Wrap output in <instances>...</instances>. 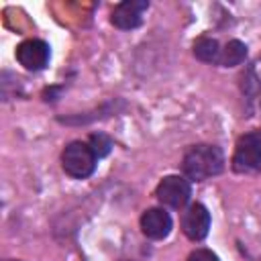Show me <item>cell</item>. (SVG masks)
Segmentation results:
<instances>
[{
	"label": "cell",
	"instance_id": "277c9868",
	"mask_svg": "<svg viewBox=\"0 0 261 261\" xmlns=\"http://www.w3.org/2000/svg\"><path fill=\"white\" fill-rule=\"evenodd\" d=\"M155 196L161 204H165L169 208H184L192 196L190 179H186L181 175H167L159 181Z\"/></svg>",
	"mask_w": 261,
	"mask_h": 261
},
{
	"label": "cell",
	"instance_id": "30bf717a",
	"mask_svg": "<svg viewBox=\"0 0 261 261\" xmlns=\"http://www.w3.org/2000/svg\"><path fill=\"white\" fill-rule=\"evenodd\" d=\"M245 57H247V45L241 43V41H237V39H232L220 51V61L218 63L224 65V67H234L239 63H243Z\"/></svg>",
	"mask_w": 261,
	"mask_h": 261
},
{
	"label": "cell",
	"instance_id": "8992f818",
	"mask_svg": "<svg viewBox=\"0 0 261 261\" xmlns=\"http://www.w3.org/2000/svg\"><path fill=\"white\" fill-rule=\"evenodd\" d=\"M181 230L190 241H202L210 230V212L202 204H190L181 216Z\"/></svg>",
	"mask_w": 261,
	"mask_h": 261
},
{
	"label": "cell",
	"instance_id": "6da1fadb",
	"mask_svg": "<svg viewBox=\"0 0 261 261\" xmlns=\"http://www.w3.org/2000/svg\"><path fill=\"white\" fill-rule=\"evenodd\" d=\"M181 169L188 179L204 181L212 175H218L224 169V153L216 145H192L181 159Z\"/></svg>",
	"mask_w": 261,
	"mask_h": 261
},
{
	"label": "cell",
	"instance_id": "7a4b0ae2",
	"mask_svg": "<svg viewBox=\"0 0 261 261\" xmlns=\"http://www.w3.org/2000/svg\"><path fill=\"white\" fill-rule=\"evenodd\" d=\"M96 153L92 151L90 143L84 141H71L63 153H61V167L63 171L73 179H84L92 175L96 169Z\"/></svg>",
	"mask_w": 261,
	"mask_h": 261
},
{
	"label": "cell",
	"instance_id": "5b68a950",
	"mask_svg": "<svg viewBox=\"0 0 261 261\" xmlns=\"http://www.w3.org/2000/svg\"><path fill=\"white\" fill-rule=\"evenodd\" d=\"M16 59L24 69L39 71L49 63V45L41 39L22 41L16 47Z\"/></svg>",
	"mask_w": 261,
	"mask_h": 261
},
{
	"label": "cell",
	"instance_id": "ba28073f",
	"mask_svg": "<svg viewBox=\"0 0 261 261\" xmlns=\"http://www.w3.org/2000/svg\"><path fill=\"white\" fill-rule=\"evenodd\" d=\"M141 230L153 241L165 239L171 232V216L161 208H149L141 216Z\"/></svg>",
	"mask_w": 261,
	"mask_h": 261
},
{
	"label": "cell",
	"instance_id": "9c48e42d",
	"mask_svg": "<svg viewBox=\"0 0 261 261\" xmlns=\"http://www.w3.org/2000/svg\"><path fill=\"white\" fill-rule=\"evenodd\" d=\"M220 45L212 37H200L194 43V55L204 63H218L220 61Z\"/></svg>",
	"mask_w": 261,
	"mask_h": 261
},
{
	"label": "cell",
	"instance_id": "8fae6325",
	"mask_svg": "<svg viewBox=\"0 0 261 261\" xmlns=\"http://www.w3.org/2000/svg\"><path fill=\"white\" fill-rule=\"evenodd\" d=\"M90 147H92V151L96 153V157L100 159V157H106V155L110 153L112 141H110V137H106L104 133H94V135L90 137Z\"/></svg>",
	"mask_w": 261,
	"mask_h": 261
},
{
	"label": "cell",
	"instance_id": "7c38bea8",
	"mask_svg": "<svg viewBox=\"0 0 261 261\" xmlns=\"http://www.w3.org/2000/svg\"><path fill=\"white\" fill-rule=\"evenodd\" d=\"M188 261H218V257L208 249H196L194 253H190Z\"/></svg>",
	"mask_w": 261,
	"mask_h": 261
},
{
	"label": "cell",
	"instance_id": "3957f363",
	"mask_svg": "<svg viewBox=\"0 0 261 261\" xmlns=\"http://www.w3.org/2000/svg\"><path fill=\"white\" fill-rule=\"evenodd\" d=\"M232 169L237 173L261 171V130L247 133L239 139L232 155Z\"/></svg>",
	"mask_w": 261,
	"mask_h": 261
},
{
	"label": "cell",
	"instance_id": "52a82bcc",
	"mask_svg": "<svg viewBox=\"0 0 261 261\" xmlns=\"http://www.w3.org/2000/svg\"><path fill=\"white\" fill-rule=\"evenodd\" d=\"M147 8H149L147 0H124L112 10L110 20L116 29L130 31V29H137L143 22V14H145Z\"/></svg>",
	"mask_w": 261,
	"mask_h": 261
}]
</instances>
